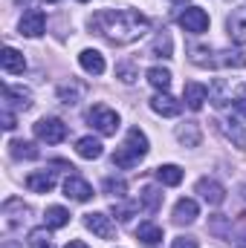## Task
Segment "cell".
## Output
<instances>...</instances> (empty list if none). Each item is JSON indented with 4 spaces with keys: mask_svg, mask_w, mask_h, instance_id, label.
Returning a JSON list of instances; mask_svg holds the SVG:
<instances>
[{
    "mask_svg": "<svg viewBox=\"0 0 246 248\" xmlns=\"http://www.w3.org/2000/svg\"><path fill=\"white\" fill-rule=\"evenodd\" d=\"M90 26L105 35L110 44H133L148 32V17L136 9H105L90 17Z\"/></svg>",
    "mask_w": 246,
    "mask_h": 248,
    "instance_id": "1",
    "label": "cell"
},
{
    "mask_svg": "<svg viewBox=\"0 0 246 248\" xmlns=\"http://www.w3.org/2000/svg\"><path fill=\"white\" fill-rule=\"evenodd\" d=\"M145 156H148V136L139 127H130L124 136V144L113 153V165L116 168H136Z\"/></svg>",
    "mask_w": 246,
    "mask_h": 248,
    "instance_id": "2",
    "label": "cell"
},
{
    "mask_svg": "<svg viewBox=\"0 0 246 248\" xmlns=\"http://www.w3.org/2000/svg\"><path fill=\"white\" fill-rule=\"evenodd\" d=\"M87 122L93 124L102 136H116V130H119V113L110 110V107H105V104H96L87 113Z\"/></svg>",
    "mask_w": 246,
    "mask_h": 248,
    "instance_id": "3",
    "label": "cell"
},
{
    "mask_svg": "<svg viewBox=\"0 0 246 248\" xmlns=\"http://www.w3.org/2000/svg\"><path fill=\"white\" fill-rule=\"evenodd\" d=\"M35 139H41L47 144H61L67 139V124L61 119H41L35 124Z\"/></svg>",
    "mask_w": 246,
    "mask_h": 248,
    "instance_id": "4",
    "label": "cell"
},
{
    "mask_svg": "<svg viewBox=\"0 0 246 248\" xmlns=\"http://www.w3.org/2000/svg\"><path fill=\"white\" fill-rule=\"evenodd\" d=\"M180 26L191 35H203L209 29V12L200 9V6H188L183 15H180Z\"/></svg>",
    "mask_w": 246,
    "mask_h": 248,
    "instance_id": "5",
    "label": "cell"
},
{
    "mask_svg": "<svg viewBox=\"0 0 246 248\" xmlns=\"http://www.w3.org/2000/svg\"><path fill=\"white\" fill-rule=\"evenodd\" d=\"M64 196L72 199V202H90V199H93V187H90L87 179L70 173V176L64 179Z\"/></svg>",
    "mask_w": 246,
    "mask_h": 248,
    "instance_id": "6",
    "label": "cell"
},
{
    "mask_svg": "<svg viewBox=\"0 0 246 248\" xmlns=\"http://www.w3.org/2000/svg\"><path fill=\"white\" fill-rule=\"evenodd\" d=\"M84 225H87V231H93L102 240H113V234H116V225L110 222V217L107 214H99V211L84 214Z\"/></svg>",
    "mask_w": 246,
    "mask_h": 248,
    "instance_id": "7",
    "label": "cell"
},
{
    "mask_svg": "<svg viewBox=\"0 0 246 248\" xmlns=\"http://www.w3.org/2000/svg\"><path fill=\"white\" fill-rule=\"evenodd\" d=\"M20 35H26V38H38V35H44V29H47V15L41 12V9H29L23 17H20Z\"/></svg>",
    "mask_w": 246,
    "mask_h": 248,
    "instance_id": "8",
    "label": "cell"
},
{
    "mask_svg": "<svg viewBox=\"0 0 246 248\" xmlns=\"http://www.w3.org/2000/svg\"><path fill=\"white\" fill-rule=\"evenodd\" d=\"M3 107H15V110H29L32 107V93L26 90V87H12V84H6L3 87Z\"/></svg>",
    "mask_w": 246,
    "mask_h": 248,
    "instance_id": "9",
    "label": "cell"
},
{
    "mask_svg": "<svg viewBox=\"0 0 246 248\" xmlns=\"http://www.w3.org/2000/svg\"><path fill=\"white\" fill-rule=\"evenodd\" d=\"M151 110H154L157 116L171 119V116H180V113H183V104H180L174 95H168V93H157V95L151 98Z\"/></svg>",
    "mask_w": 246,
    "mask_h": 248,
    "instance_id": "10",
    "label": "cell"
},
{
    "mask_svg": "<svg viewBox=\"0 0 246 248\" xmlns=\"http://www.w3.org/2000/svg\"><path fill=\"white\" fill-rule=\"evenodd\" d=\"M26 187L32 193H50L55 187V170H35L26 176Z\"/></svg>",
    "mask_w": 246,
    "mask_h": 248,
    "instance_id": "11",
    "label": "cell"
},
{
    "mask_svg": "<svg viewBox=\"0 0 246 248\" xmlns=\"http://www.w3.org/2000/svg\"><path fill=\"white\" fill-rule=\"evenodd\" d=\"M209 101H211L217 110L226 107V104H232V87H229L226 78H214V81H211V87H209Z\"/></svg>",
    "mask_w": 246,
    "mask_h": 248,
    "instance_id": "12",
    "label": "cell"
},
{
    "mask_svg": "<svg viewBox=\"0 0 246 248\" xmlns=\"http://www.w3.org/2000/svg\"><path fill=\"white\" fill-rule=\"evenodd\" d=\"M197 193L209 202V205H220L223 199H226V190L220 182H214V179H200L197 182Z\"/></svg>",
    "mask_w": 246,
    "mask_h": 248,
    "instance_id": "13",
    "label": "cell"
},
{
    "mask_svg": "<svg viewBox=\"0 0 246 248\" xmlns=\"http://www.w3.org/2000/svg\"><path fill=\"white\" fill-rule=\"evenodd\" d=\"M183 98H185V104H188V110H200L203 101L209 98V87H203L197 81H188L183 87Z\"/></svg>",
    "mask_w": 246,
    "mask_h": 248,
    "instance_id": "14",
    "label": "cell"
},
{
    "mask_svg": "<svg viewBox=\"0 0 246 248\" xmlns=\"http://www.w3.org/2000/svg\"><path fill=\"white\" fill-rule=\"evenodd\" d=\"M0 63H3V72H9V75H20V72L26 69V58H23V52H18V49H12V46L3 49Z\"/></svg>",
    "mask_w": 246,
    "mask_h": 248,
    "instance_id": "15",
    "label": "cell"
},
{
    "mask_svg": "<svg viewBox=\"0 0 246 248\" xmlns=\"http://www.w3.org/2000/svg\"><path fill=\"white\" fill-rule=\"evenodd\" d=\"M78 63H81V69L90 72V75H102V72H105V55H102L99 49H84V52L78 55Z\"/></svg>",
    "mask_w": 246,
    "mask_h": 248,
    "instance_id": "16",
    "label": "cell"
},
{
    "mask_svg": "<svg viewBox=\"0 0 246 248\" xmlns=\"http://www.w3.org/2000/svg\"><path fill=\"white\" fill-rule=\"evenodd\" d=\"M197 214H200V208H197L194 199H180V202L174 205V222H177V225H191V222L197 219Z\"/></svg>",
    "mask_w": 246,
    "mask_h": 248,
    "instance_id": "17",
    "label": "cell"
},
{
    "mask_svg": "<svg viewBox=\"0 0 246 248\" xmlns=\"http://www.w3.org/2000/svg\"><path fill=\"white\" fill-rule=\"evenodd\" d=\"M200 139H203V133H200V124L197 122H183L177 127V141L185 144V147H197Z\"/></svg>",
    "mask_w": 246,
    "mask_h": 248,
    "instance_id": "18",
    "label": "cell"
},
{
    "mask_svg": "<svg viewBox=\"0 0 246 248\" xmlns=\"http://www.w3.org/2000/svg\"><path fill=\"white\" fill-rule=\"evenodd\" d=\"M220 124V133L232 141V144H238V147H246V127L238 119H232V122H217Z\"/></svg>",
    "mask_w": 246,
    "mask_h": 248,
    "instance_id": "19",
    "label": "cell"
},
{
    "mask_svg": "<svg viewBox=\"0 0 246 248\" xmlns=\"http://www.w3.org/2000/svg\"><path fill=\"white\" fill-rule=\"evenodd\" d=\"M67 222H70V211L67 208H61V205H50L47 208V214H44V225L47 228L55 231V228H64Z\"/></svg>",
    "mask_w": 246,
    "mask_h": 248,
    "instance_id": "20",
    "label": "cell"
},
{
    "mask_svg": "<svg viewBox=\"0 0 246 248\" xmlns=\"http://www.w3.org/2000/svg\"><path fill=\"white\" fill-rule=\"evenodd\" d=\"M139 205H142L148 214H157L159 205H162V193H159L154 185H145L142 187V193H139Z\"/></svg>",
    "mask_w": 246,
    "mask_h": 248,
    "instance_id": "21",
    "label": "cell"
},
{
    "mask_svg": "<svg viewBox=\"0 0 246 248\" xmlns=\"http://www.w3.org/2000/svg\"><path fill=\"white\" fill-rule=\"evenodd\" d=\"M75 153H78L81 159H99V156H102V141L93 139V136H84V139H78Z\"/></svg>",
    "mask_w": 246,
    "mask_h": 248,
    "instance_id": "22",
    "label": "cell"
},
{
    "mask_svg": "<svg viewBox=\"0 0 246 248\" xmlns=\"http://www.w3.org/2000/svg\"><path fill=\"white\" fill-rule=\"evenodd\" d=\"M136 240H142L145 246H157V243H162V228L157 222H142L136 228Z\"/></svg>",
    "mask_w": 246,
    "mask_h": 248,
    "instance_id": "23",
    "label": "cell"
},
{
    "mask_svg": "<svg viewBox=\"0 0 246 248\" xmlns=\"http://www.w3.org/2000/svg\"><path fill=\"white\" fill-rule=\"evenodd\" d=\"M214 61L220 63V66L244 69V66H246V52H244V49H223V52H217V58H214Z\"/></svg>",
    "mask_w": 246,
    "mask_h": 248,
    "instance_id": "24",
    "label": "cell"
},
{
    "mask_svg": "<svg viewBox=\"0 0 246 248\" xmlns=\"http://www.w3.org/2000/svg\"><path fill=\"white\" fill-rule=\"evenodd\" d=\"M157 179L168 187H177L183 182V168H177V165H159L157 168Z\"/></svg>",
    "mask_w": 246,
    "mask_h": 248,
    "instance_id": "25",
    "label": "cell"
},
{
    "mask_svg": "<svg viewBox=\"0 0 246 248\" xmlns=\"http://www.w3.org/2000/svg\"><path fill=\"white\" fill-rule=\"evenodd\" d=\"M154 58H171V52H174V44H171V35L168 32H159L157 38H154V44H151V49H148Z\"/></svg>",
    "mask_w": 246,
    "mask_h": 248,
    "instance_id": "26",
    "label": "cell"
},
{
    "mask_svg": "<svg viewBox=\"0 0 246 248\" xmlns=\"http://www.w3.org/2000/svg\"><path fill=\"white\" fill-rule=\"evenodd\" d=\"M148 84L157 87L159 93H165V90L171 87V72L162 69V66H151V69H148Z\"/></svg>",
    "mask_w": 246,
    "mask_h": 248,
    "instance_id": "27",
    "label": "cell"
},
{
    "mask_svg": "<svg viewBox=\"0 0 246 248\" xmlns=\"http://www.w3.org/2000/svg\"><path fill=\"white\" fill-rule=\"evenodd\" d=\"M9 153H12L15 159H38V156H41L32 141H12V144H9Z\"/></svg>",
    "mask_w": 246,
    "mask_h": 248,
    "instance_id": "28",
    "label": "cell"
},
{
    "mask_svg": "<svg viewBox=\"0 0 246 248\" xmlns=\"http://www.w3.org/2000/svg\"><path fill=\"white\" fill-rule=\"evenodd\" d=\"M58 98H61V104H67V107L78 104V98H81V87H78V84H61V87H58Z\"/></svg>",
    "mask_w": 246,
    "mask_h": 248,
    "instance_id": "29",
    "label": "cell"
},
{
    "mask_svg": "<svg viewBox=\"0 0 246 248\" xmlns=\"http://www.w3.org/2000/svg\"><path fill=\"white\" fill-rule=\"evenodd\" d=\"M50 231L53 228H35V231H29V246L32 248H53V237H50Z\"/></svg>",
    "mask_w": 246,
    "mask_h": 248,
    "instance_id": "30",
    "label": "cell"
},
{
    "mask_svg": "<svg viewBox=\"0 0 246 248\" xmlns=\"http://www.w3.org/2000/svg\"><path fill=\"white\" fill-rule=\"evenodd\" d=\"M102 190H105L107 196H113V199H124V193H127V185H124L122 179H113V176H107V179L102 182Z\"/></svg>",
    "mask_w": 246,
    "mask_h": 248,
    "instance_id": "31",
    "label": "cell"
},
{
    "mask_svg": "<svg viewBox=\"0 0 246 248\" xmlns=\"http://www.w3.org/2000/svg\"><path fill=\"white\" fill-rule=\"evenodd\" d=\"M116 78L122 81V84H133L136 78H139V69H136V63L133 61H122L116 66Z\"/></svg>",
    "mask_w": 246,
    "mask_h": 248,
    "instance_id": "32",
    "label": "cell"
},
{
    "mask_svg": "<svg viewBox=\"0 0 246 248\" xmlns=\"http://www.w3.org/2000/svg\"><path fill=\"white\" fill-rule=\"evenodd\" d=\"M229 38L235 41V44H246V20L241 17H229Z\"/></svg>",
    "mask_w": 246,
    "mask_h": 248,
    "instance_id": "33",
    "label": "cell"
},
{
    "mask_svg": "<svg viewBox=\"0 0 246 248\" xmlns=\"http://www.w3.org/2000/svg\"><path fill=\"white\" fill-rule=\"evenodd\" d=\"M133 211H136V205H124V202H113V217L119 219V222H127L130 217H133Z\"/></svg>",
    "mask_w": 246,
    "mask_h": 248,
    "instance_id": "34",
    "label": "cell"
},
{
    "mask_svg": "<svg viewBox=\"0 0 246 248\" xmlns=\"http://www.w3.org/2000/svg\"><path fill=\"white\" fill-rule=\"evenodd\" d=\"M171 248H200V246H197V240H194V237H188V234H185V237H177V240L171 243Z\"/></svg>",
    "mask_w": 246,
    "mask_h": 248,
    "instance_id": "35",
    "label": "cell"
},
{
    "mask_svg": "<svg viewBox=\"0 0 246 248\" xmlns=\"http://www.w3.org/2000/svg\"><path fill=\"white\" fill-rule=\"evenodd\" d=\"M18 124H15V113L9 110V107H3V130H15Z\"/></svg>",
    "mask_w": 246,
    "mask_h": 248,
    "instance_id": "36",
    "label": "cell"
},
{
    "mask_svg": "<svg viewBox=\"0 0 246 248\" xmlns=\"http://www.w3.org/2000/svg\"><path fill=\"white\" fill-rule=\"evenodd\" d=\"M235 113H238L241 119H246V95H238V98H235Z\"/></svg>",
    "mask_w": 246,
    "mask_h": 248,
    "instance_id": "37",
    "label": "cell"
},
{
    "mask_svg": "<svg viewBox=\"0 0 246 248\" xmlns=\"http://www.w3.org/2000/svg\"><path fill=\"white\" fill-rule=\"evenodd\" d=\"M64 248H90V246H87L84 240H70V243H67Z\"/></svg>",
    "mask_w": 246,
    "mask_h": 248,
    "instance_id": "38",
    "label": "cell"
},
{
    "mask_svg": "<svg viewBox=\"0 0 246 248\" xmlns=\"http://www.w3.org/2000/svg\"><path fill=\"white\" fill-rule=\"evenodd\" d=\"M0 248H23V246H20V243H15V240H6Z\"/></svg>",
    "mask_w": 246,
    "mask_h": 248,
    "instance_id": "39",
    "label": "cell"
},
{
    "mask_svg": "<svg viewBox=\"0 0 246 248\" xmlns=\"http://www.w3.org/2000/svg\"><path fill=\"white\" fill-rule=\"evenodd\" d=\"M241 246H244V248H246V234H244V237H241Z\"/></svg>",
    "mask_w": 246,
    "mask_h": 248,
    "instance_id": "40",
    "label": "cell"
},
{
    "mask_svg": "<svg viewBox=\"0 0 246 248\" xmlns=\"http://www.w3.org/2000/svg\"><path fill=\"white\" fill-rule=\"evenodd\" d=\"M171 3H185V0H171Z\"/></svg>",
    "mask_w": 246,
    "mask_h": 248,
    "instance_id": "41",
    "label": "cell"
},
{
    "mask_svg": "<svg viewBox=\"0 0 246 248\" xmlns=\"http://www.w3.org/2000/svg\"><path fill=\"white\" fill-rule=\"evenodd\" d=\"M18 3H29V0H18Z\"/></svg>",
    "mask_w": 246,
    "mask_h": 248,
    "instance_id": "42",
    "label": "cell"
},
{
    "mask_svg": "<svg viewBox=\"0 0 246 248\" xmlns=\"http://www.w3.org/2000/svg\"><path fill=\"white\" fill-rule=\"evenodd\" d=\"M78 3H87V0H78Z\"/></svg>",
    "mask_w": 246,
    "mask_h": 248,
    "instance_id": "43",
    "label": "cell"
},
{
    "mask_svg": "<svg viewBox=\"0 0 246 248\" xmlns=\"http://www.w3.org/2000/svg\"><path fill=\"white\" fill-rule=\"evenodd\" d=\"M50 3H55V0H50Z\"/></svg>",
    "mask_w": 246,
    "mask_h": 248,
    "instance_id": "44",
    "label": "cell"
}]
</instances>
